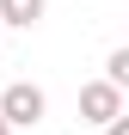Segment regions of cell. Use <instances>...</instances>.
<instances>
[{"label":"cell","instance_id":"6da1fadb","mask_svg":"<svg viewBox=\"0 0 129 135\" xmlns=\"http://www.w3.org/2000/svg\"><path fill=\"white\" fill-rule=\"evenodd\" d=\"M43 110H49V98H43V86H31V80H12L6 92H0V117H6L12 129L43 123Z\"/></svg>","mask_w":129,"mask_h":135},{"label":"cell","instance_id":"7a4b0ae2","mask_svg":"<svg viewBox=\"0 0 129 135\" xmlns=\"http://www.w3.org/2000/svg\"><path fill=\"white\" fill-rule=\"evenodd\" d=\"M80 117H86V123H104V129H111V123L123 117V92H117L111 80H92V86H80Z\"/></svg>","mask_w":129,"mask_h":135},{"label":"cell","instance_id":"3957f363","mask_svg":"<svg viewBox=\"0 0 129 135\" xmlns=\"http://www.w3.org/2000/svg\"><path fill=\"white\" fill-rule=\"evenodd\" d=\"M43 18V0H0V25H18V31H31Z\"/></svg>","mask_w":129,"mask_h":135},{"label":"cell","instance_id":"277c9868","mask_svg":"<svg viewBox=\"0 0 129 135\" xmlns=\"http://www.w3.org/2000/svg\"><path fill=\"white\" fill-rule=\"evenodd\" d=\"M104 68H111L104 80H111L117 92H129V49H111V61H104Z\"/></svg>","mask_w":129,"mask_h":135},{"label":"cell","instance_id":"5b68a950","mask_svg":"<svg viewBox=\"0 0 129 135\" xmlns=\"http://www.w3.org/2000/svg\"><path fill=\"white\" fill-rule=\"evenodd\" d=\"M104 135H129V117H117V123H111V129H104Z\"/></svg>","mask_w":129,"mask_h":135},{"label":"cell","instance_id":"8992f818","mask_svg":"<svg viewBox=\"0 0 129 135\" xmlns=\"http://www.w3.org/2000/svg\"><path fill=\"white\" fill-rule=\"evenodd\" d=\"M0 135H12V123H6V117H0Z\"/></svg>","mask_w":129,"mask_h":135}]
</instances>
